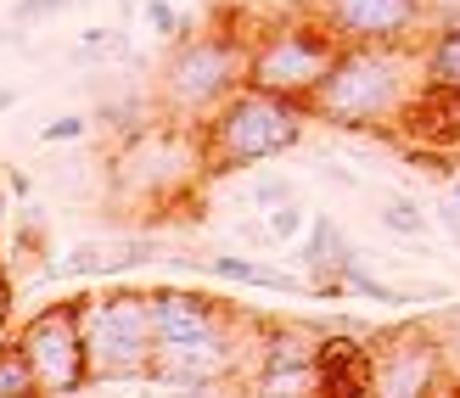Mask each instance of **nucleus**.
I'll return each instance as SVG.
<instances>
[{"label":"nucleus","mask_w":460,"mask_h":398,"mask_svg":"<svg viewBox=\"0 0 460 398\" xmlns=\"http://www.w3.org/2000/svg\"><path fill=\"white\" fill-rule=\"evenodd\" d=\"M427 84L421 40L410 45H337L320 90L309 96V119L332 129H399L410 102Z\"/></svg>","instance_id":"obj_1"},{"label":"nucleus","mask_w":460,"mask_h":398,"mask_svg":"<svg viewBox=\"0 0 460 398\" xmlns=\"http://www.w3.org/2000/svg\"><path fill=\"white\" fill-rule=\"evenodd\" d=\"M202 169H208V146H202V124L164 119L141 124L119 140L107 157V208L119 214H174L186 208Z\"/></svg>","instance_id":"obj_2"},{"label":"nucleus","mask_w":460,"mask_h":398,"mask_svg":"<svg viewBox=\"0 0 460 398\" xmlns=\"http://www.w3.org/2000/svg\"><path fill=\"white\" fill-rule=\"evenodd\" d=\"M309 107L292 96H275V90L242 84L214 119H202V146H208V169L214 174H236L252 163H270L292 152L304 140Z\"/></svg>","instance_id":"obj_3"},{"label":"nucleus","mask_w":460,"mask_h":398,"mask_svg":"<svg viewBox=\"0 0 460 398\" xmlns=\"http://www.w3.org/2000/svg\"><path fill=\"white\" fill-rule=\"evenodd\" d=\"M247 51H252L247 34H230V29L191 34V29H180L174 51L164 62V79H157L164 112L169 119H186V124L214 119V112L247 84Z\"/></svg>","instance_id":"obj_4"},{"label":"nucleus","mask_w":460,"mask_h":398,"mask_svg":"<svg viewBox=\"0 0 460 398\" xmlns=\"http://www.w3.org/2000/svg\"><path fill=\"white\" fill-rule=\"evenodd\" d=\"M84 354L90 387L102 382H152L157 332H152V292H96L84 297Z\"/></svg>","instance_id":"obj_5"},{"label":"nucleus","mask_w":460,"mask_h":398,"mask_svg":"<svg viewBox=\"0 0 460 398\" xmlns=\"http://www.w3.org/2000/svg\"><path fill=\"white\" fill-rule=\"evenodd\" d=\"M337 34L326 29L320 17H275L270 29L252 34V51H247V84L275 90V96H292L304 102L320 90L326 67L337 57Z\"/></svg>","instance_id":"obj_6"},{"label":"nucleus","mask_w":460,"mask_h":398,"mask_svg":"<svg viewBox=\"0 0 460 398\" xmlns=\"http://www.w3.org/2000/svg\"><path fill=\"white\" fill-rule=\"evenodd\" d=\"M22 359L34 370L40 393H84L90 387V354H84V297H62V303H40V309L17 325Z\"/></svg>","instance_id":"obj_7"},{"label":"nucleus","mask_w":460,"mask_h":398,"mask_svg":"<svg viewBox=\"0 0 460 398\" xmlns=\"http://www.w3.org/2000/svg\"><path fill=\"white\" fill-rule=\"evenodd\" d=\"M371 393L416 398V393H455L438 348V325H394L371 342Z\"/></svg>","instance_id":"obj_8"},{"label":"nucleus","mask_w":460,"mask_h":398,"mask_svg":"<svg viewBox=\"0 0 460 398\" xmlns=\"http://www.w3.org/2000/svg\"><path fill=\"white\" fill-rule=\"evenodd\" d=\"M309 17H320L342 45H410L432 29L427 0H309Z\"/></svg>","instance_id":"obj_9"},{"label":"nucleus","mask_w":460,"mask_h":398,"mask_svg":"<svg viewBox=\"0 0 460 398\" xmlns=\"http://www.w3.org/2000/svg\"><path fill=\"white\" fill-rule=\"evenodd\" d=\"M320 337L314 325H259V359L247 382L264 398H292V393H320Z\"/></svg>","instance_id":"obj_10"},{"label":"nucleus","mask_w":460,"mask_h":398,"mask_svg":"<svg viewBox=\"0 0 460 398\" xmlns=\"http://www.w3.org/2000/svg\"><path fill=\"white\" fill-rule=\"evenodd\" d=\"M236 320L219 297H202L186 287H164L152 292V332H157V354H174V348H191V342H208L214 332Z\"/></svg>","instance_id":"obj_11"},{"label":"nucleus","mask_w":460,"mask_h":398,"mask_svg":"<svg viewBox=\"0 0 460 398\" xmlns=\"http://www.w3.org/2000/svg\"><path fill=\"white\" fill-rule=\"evenodd\" d=\"M399 129L410 140H427L432 152L460 146V84H421V96L410 102V112L399 119Z\"/></svg>","instance_id":"obj_12"},{"label":"nucleus","mask_w":460,"mask_h":398,"mask_svg":"<svg viewBox=\"0 0 460 398\" xmlns=\"http://www.w3.org/2000/svg\"><path fill=\"white\" fill-rule=\"evenodd\" d=\"M421 62L432 84H460V22H444L421 40Z\"/></svg>","instance_id":"obj_13"},{"label":"nucleus","mask_w":460,"mask_h":398,"mask_svg":"<svg viewBox=\"0 0 460 398\" xmlns=\"http://www.w3.org/2000/svg\"><path fill=\"white\" fill-rule=\"evenodd\" d=\"M208 275H219V280H236V287H259V292H297V280L292 275H281V270H270V264H259V259H208Z\"/></svg>","instance_id":"obj_14"},{"label":"nucleus","mask_w":460,"mask_h":398,"mask_svg":"<svg viewBox=\"0 0 460 398\" xmlns=\"http://www.w3.org/2000/svg\"><path fill=\"white\" fill-rule=\"evenodd\" d=\"M376 225L387 230V236H399V242H421L427 236V225H432V214L416 202V197H382L376 202Z\"/></svg>","instance_id":"obj_15"},{"label":"nucleus","mask_w":460,"mask_h":398,"mask_svg":"<svg viewBox=\"0 0 460 398\" xmlns=\"http://www.w3.org/2000/svg\"><path fill=\"white\" fill-rule=\"evenodd\" d=\"M157 259V242L152 236H112L107 242V275H124V270H141Z\"/></svg>","instance_id":"obj_16"},{"label":"nucleus","mask_w":460,"mask_h":398,"mask_svg":"<svg viewBox=\"0 0 460 398\" xmlns=\"http://www.w3.org/2000/svg\"><path fill=\"white\" fill-rule=\"evenodd\" d=\"M29 393H40L34 370H29V359H22V348L6 342L0 348V398H29Z\"/></svg>","instance_id":"obj_17"},{"label":"nucleus","mask_w":460,"mask_h":398,"mask_svg":"<svg viewBox=\"0 0 460 398\" xmlns=\"http://www.w3.org/2000/svg\"><path fill=\"white\" fill-rule=\"evenodd\" d=\"M309 208L304 202H297V197H287V202H275L270 208V214H264V225H270V236L275 242H304V230H309Z\"/></svg>","instance_id":"obj_18"},{"label":"nucleus","mask_w":460,"mask_h":398,"mask_svg":"<svg viewBox=\"0 0 460 398\" xmlns=\"http://www.w3.org/2000/svg\"><path fill=\"white\" fill-rule=\"evenodd\" d=\"M51 275H67V280H79V275H107V242H79V247H67V259H62Z\"/></svg>","instance_id":"obj_19"},{"label":"nucleus","mask_w":460,"mask_h":398,"mask_svg":"<svg viewBox=\"0 0 460 398\" xmlns=\"http://www.w3.org/2000/svg\"><path fill=\"white\" fill-rule=\"evenodd\" d=\"M141 17H146V29L157 34V40H180V29H186V17H180V6L174 0H141Z\"/></svg>","instance_id":"obj_20"},{"label":"nucleus","mask_w":460,"mask_h":398,"mask_svg":"<svg viewBox=\"0 0 460 398\" xmlns=\"http://www.w3.org/2000/svg\"><path fill=\"white\" fill-rule=\"evenodd\" d=\"M438 348H444V370H449V387L460 393V309H455V314H444V325H438Z\"/></svg>","instance_id":"obj_21"},{"label":"nucleus","mask_w":460,"mask_h":398,"mask_svg":"<svg viewBox=\"0 0 460 398\" xmlns=\"http://www.w3.org/2000/svg\"><path fill=\"white\" fill-rule=\"evenodd\" d=\"M84 135H90V119H84V112H62V119H51V124L40 129L45 146H62V140H84Z\"/></svg>","instance_id":"obj_22"},{"label":"nucleus","mask_w":460,"mask_h":398,"mask_svg":"<svg viewBox=\"0 0 460 398\" xmlns=\"http://www.w3.org/2000/svg\"><path fill=\"white\" fill-rule=\"evenodd\" d=\"M74 0H17L12 6V22H45V17H57V12H67Z\"/></svg>","instance_id":"obj_23"},{"label":"nucleus","mask_w":460,"mask_h":398,"mask_svg":"<svg viewBox=\"0 0 460 398\" xmlns=\"http://www.w3.org/2000/svg\"><path fill=\"white\" fill-rule=\"evenodd\" d=\"M247 197H252V208H264V214H270L275 202H287V197H292V185H287V180H259Z\"/></svg>","instance_id":"obj_24"},{"label":"nucleus","mask_w":460,"mask_h":398,"mask_svg":"<svg viewBox=\"0 0 460 398\" xmlns=\"http://www.w3.org/2000/svg\"><path fill=\"white\" fill-rule=\"evenodd\" d=\"M0 180H6V191H12L17 202H29V197H34V174H22V169H6Z\"/></svg>","instance_id":"obj_25"},{"label":"nucleus","mask_w":460,"mask_h":398,"mask_svg":"<svg viewBox=\"0 0 460 398\" xmlns=\"http://www.w3.org/2000/svg\"><path fill=\"white\" fill-rule=\"evenodd\" d=\"M432 12V29H444V22H460V0H427Z\"/></svg>","instance_id":"obj_26"},{"label":"nucleus","mask_w":460,"mask_h":398,"mask_svg":"<svg viewBox=\"0 0 460 398\" xmlns=\"http://www.w3.org/2000/svg\"><path fill=\"white\" fill-rule=\"evenodd\" d=\"M6 325H12V280L0 270V337H6Z\"/></svg>","instance_id":"obj_27"},{"label":"nucleus","mask_w":460,"mask_h":398,"mask_svg":"<svg viewBox=\"0 0 460 398\" xmlns=\"http://www.w3.org/2000/svg\"><path fill=\"white\" fill-rule=\"evenodd\" d=\"M12 107H17V90H12V84H0V112H12Z\"/></svg>","instance_id":"obj_28"},{"label":"nucleus","mask_w":460,"mask_h":398,"mask_svg":"<svg viewBox=\"0 0 460 398\" xmlns=\"http://www.w3.org/2000/svg\"><path fill=\"white\" fill-rule=\"evenodd\" d=\"M6 197L12 191H6V180H0V230H6Z\"/></svg>","instance_id":"obj_29"},{"label":"nucleus","mask_w":460,"mask_h":398,"mask_svg":"<svg viewBox=\"0 0 460 398\" xmlns=\"http://www.w3.org/2000/svg\"><path fill=\"white\" fill-rule=\"evenodd\" d=\"M449 202L460 208V169H455V180H449Z\"/></svg>","instance_id":"obj_30"},{"label":"nucleus","mask_w":460,"mask_h":398,"mask_svg":"<svg viewBox=\"0 0 460 398\" xmlns=\"http://www.w3.org/2000/svg\"><path fill=\"white\" fill-rule=\"evenodd\" d=\"M135 6H141V0H124V12H135Z\"/></svg>","instance_id":"obj_31"},{"label":"nucleus","mask_w":460,"mask_h":398,"mask_svg":"<svg viewBox=\"0 0 460 398\" xmlns=\"http://www.w3.org/2000/svg\"><path fill=\"white\" fill-rule=\"evenodd\" d=\"M174 6H186V0H174Z\"/></svg>","instance_id":"obj_32"}]
</instances>
